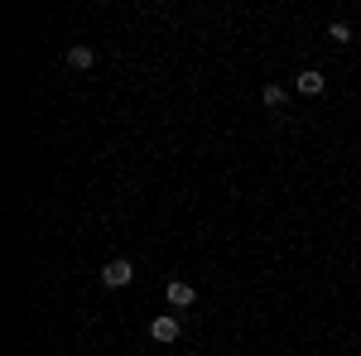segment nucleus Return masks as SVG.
I'll return each instance as SVG.
<instances>
[{
    "label": "nucleus",
    "instance_id": "obj_6",
    "mask_svg": "<svg viewBox=\"0 0 361 356\" xmlns=\"http://www.w3.org/2000/svg\"><path fill=\"white\" fill-rule=\"evenodd\" d=\"M260 102H265V106H270V111H279V106H284V102H289V92H284V87H275V82H270V87H265V92H260Z\"/></svg>",
    "mask_w": 361,
    "mask_h": 356
},
{
    "label": "nucleus",
    "instance_id": "obj_3",
    "mask_svg": "<svg viewBox=\"0 0 361 356\" xmlns=\"http://www.w3.org/2000/svg\"><path fill=\"white\" fill-rule=\"evenodd\" d=\"M178 332H183V328H178V318H169V313L149 323V337H154V342H178Z\"/></svg>",
    "mask_w": 361,
    "mask_h": 356
},
{
    "label": "nucleus",
    "instance_id": "obj_7",
    "mask_svg": "<svg viewBox=\"0 0 361 356\" xmlns=\"http://www.w3.org/2000/svg\"><path fill=\"white\" fill-rule=\"evenodd\" d=\"M328 39H337V44H352V25L333 20V25H328Z\"/></svg>",
    "mask_w": 361,
    "mask_h": 356
},
{
    "label": "nucleus",
    "instance_id": "obj_1",
    "mask_svg": "<svg viewBox=\"0 0 361 356\" xmlns=\"http://www.w3.org/2000/svg\"><path fill=\"white\" fill-rule=\"evenodd\" d=\"M130 279H135V265L130 260H106V270H102V284L106 289H126Z\"/></svg>",
    "mask_w": 361,
    "mask_h": 356
},
{
    "label": "nucleus",
    "instance_id": "obj_4",
    "mask_svg": "<svg viewBox=\"0 0 361 356\" xmlns=\"http://www.w3.org/2000/svg\"><path fill=\"white\" fill-rule=\"evenodd\" d=\"M92 63H97V54H92L87 44H73V49H68V68H78V73H87Z\"/></svg>",
    "mask_w": 361,
    "mask_h": 356
},
{
    "label": "nucleus",
    "instance_id": "obj_2",
    "mask_svg": "<svg viewBox=\"0 0 361 356\" xmlns=\"http://www.w3.org/2000/svg\"><path fill=\"white\" fill-rule=\"evenodd\" d=\"M164 299L173 303V308H193V299H197V289H193V284H183V279H169Z\"/></svg>",
    "mask_w": 361,
    "mask_h": 356
},
{
    "label": "nucleus",
    "instance_id": "obj_5",
    "mask_svg": "<svg viewBox=\"0 0 361 356\" xmlns=\"http://www.w3.org/2000/svg\"><path fill=\"white\" fill-rule=\"evenodd\" d=\"M323 73H299V92H304V97H323Z\"/></svg>",
    "mask_w": 361,
    "mask_h": 356
}]
</instances>
